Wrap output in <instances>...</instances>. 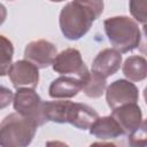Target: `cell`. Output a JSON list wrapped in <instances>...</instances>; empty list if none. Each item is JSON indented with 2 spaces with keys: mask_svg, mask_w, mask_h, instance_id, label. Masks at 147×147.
<instances>
[{
  "mask_svg": "<svg viewBox=\"0 0 147 147\" xmlns=\"http://www.w3.org/2000/svg\"><path fill=\"white\" fill-rule=\"evenodd\" d=\"M99 17L91 7L72 0L61 9L59 24L64 38L68 40H78L88 32L93 22Z\"/></svg>",
  "mask_w": 147,
  "mask_h": 147,
  "instance_id": "1",
  "label": "cell"
},
{
  "mask_svg": "<svg viewBox=\"0 0 147 147\" xmlns=\"http://www.w3.org/2000/svg\"><path fill=\"white\" fill-rule=\"evenodd\" d=\"M105 32L111 46L119 53H129L140 46L141 32L138 23L129 16H114L103 21Z\"/></svg>",
  "mask_w": 147,
  "mask_h": 147,
  "instance_id": "2",
  "label": "cell"
},
{
  "mask_svg": "<svg viewBox=\"0 0 147 147\" xmlns=\"http://www.w3.org/2000/svg\"><path fill=\"white\" fill-rule=\"evenodd\" d=\"M38 125L18 113L7 115L0 123V146L25 147L36 136Z\"/></svg>",
  "mask_w": 147,
  "mask_h": 147,
  "instance_id": "3",
  "label": "cell"
},
{
  "mask_svg": "<svg viewBox=\"0 0 147 147\" xmlns=\"http://www.w3.org/2000/svg\"><path fill=\"white\" fill-rule=\"evenodd\" d=\"M13 107L16 113L30 118L38 126L48 122L44 115V101L33 88H18L13 98Z\"/></svg>",
  "mask_w": 147,
  "mask_h": 147,
  "instance_id": "4",
  "label": "cell"
},
{
  "mask_svg": "<svg viewBox=\"0 0 147 147\" xmlns=\"http://www.w3.org/2000/svg\"><path fill=\"white\" fill-rule=\"evenodd\" d=\"M52 67L55 72L79 78L84 83L90 75V71L82 59L80 52L76 48H67L60 52L55 56Z\"/></svg>",
  "mask_w": 147,
  "mask_h": 147,
  "instance_id": "5",
  "label": "cell"
},
{
  "mask_svg": "<svg viewBox=\"0 0 147 147\" xmlns=\"http://www.w3.org/2000/svg\"><path fill=\"white\" fill-rule=\"evenodd\" d=\"M13 86L18 88H36L39 83V69L28 60L11 63L8 74Z\"/></svg>",
  "mask_w": 147,
  "mask_h": 147,
  "instance_id": "6",
  "label": "cell"
},
{
  "mask_svg": "<svg viewBox=\"0 0 147 147\" xmlns=\"http://www.w3.org/2000/svg\"><path fill=\"white\" fill-rule=\"evenodd\" d=\"M138 99L139 90L129 79H117L106 87V101L111 109L125 103L137 102Z\"/></svg>",
  "mask_w": 147,
  "mask_h": 147,
  "instance_id": "7",
  "label": "cell"
},
{
  "mask_svg": "<svg viewBox=\"0 0 147 147\" xmlns=\"http://www.w3.org/2000/svg\"><path fill=\"white\" fill-rule=\"evenodd\" d=\"M56 55V46L45 39L30 41L24 49V59L33 63L38 69H45L52 65Z\"/></svg>",
  "mask_w": 147,
  "mask_h": 147,
  "instance_id": "8",
  "label": "cell"
},
{
  "mask_svg": "<svg viewBox=\"0 0 147 147\" xmlns=\"http://www.w3.org/2000/svg\"><path fill=\"white\" fill-rule=\"evenodd\" d=\"M111 116L116 119L124 134H130L144 121L141 108L137 102L125 103L113 109Z\"/></svg>",
  "mask_w": 147,
  "mask_h": 147,
  "instance_id": "9",
  "label": "cell"
},
{
  "mask_svg": "<svg viewBox=\"0 0 147 147\" xmlns=\"http://www.w3.org/2000/svg\"><path fill=\"white\" fill-rule=\"evenodd\" d=\"M122 64V53L115 48H105L98 53L92 62V71L103 78L116 74Z\"/></svg>",
  "mask_w": 147,
  "mask_h": 147,
  "instance_id": "10",
  "label": "cell"
},
{
  "mask_svg": "<svg viewBox=\"0 0 147 147\" xmlns=\"http://www.w3.org/2000/svg\"><path fill=\"white\" fill-rule=\"evenodd\" d=\"M84 86L79 78L62 75L54 79L48 87V95L53 99H70L76 96Z\"/></svg>",
  "mask_w": 147,
  "mask_h": 147,
  "instance_id": "11",
  "label": "cell"
},
{
  "mask_svg": "<svg viewBox=\"0 0 147 147\" xmlns=\"http://www.w3.org/2000/svg\"><path fill=\"white\" fill-rule=\"evenodd\" d=\"M98 117L99 114L88 105L71 101L67 114V123L84 131L87 130Z\"/></svg>",
  "mask_w": 147,
  "mask_h": 147,
  "instance_id": "12",
  "label": "cell"
},
{
  "mask_svg": "<svg viewBox=\"0 0 147 147\" xmlns=\"http://www.w3.org/2000/svg\"><path fill=\"white\" fill-rule=\"evenodd\" d=\"M90 133L98 139L101 140H109L115 139L121 136H123V130L116 122V119L110 116H103L98 117L88 127Z\"/></svg>",
  "mask_w": 147,
  "mask_h": 147,
  "instance_id": "13",
  "label": "cell"
},
{
  "mask_svg": "<svg viewBox=\"0 0 147 147\" xmlns=\"http://www.w3.org/2000/svg\"><path fill=\"white\" fill-rule=\"evenodd\" d=\"M124 76L131 82H141L147 77V61L144 56L131 55L122 67Z\"/></svg>",
  "mask_w": 147,
  "mask_h": 147,
  "instance_id": "14",
  "label": "cell"
},
{
  "mask_svg": "<svg viewBox=\"0 0 147 147\" xmlns=\"http://www.w3.org/2000/svg\"><path fill=\"white\" fill-rule=\"evenodd\" d=\"M71 105L69 100H54V101H44V115L49 122L64 124L67 123L68 109Z\"/></svg>",
  "mask_w": 147,
  "mask_h": 147,
  "instance_id": "15",
  "label": "cell"
},
{
  "mask_svg": "<svg viewBox=\"0 0 147 147\" xmlns=\"http://www.w3.org/2000/svg\"><path fill=\"white\" fill-rule=\"evenodd\" d=\"M107 87V82H106V78L99 76L98 74L91 71L86 82L84 83V86H83V92L85 93L86 96L91 98V99H96V98H100L105 90Z\"/></svg>",
  "mask_w": 147,
  "mask_h": 147,
  "instance_id": "16",
  "label": "cell"
},
{
  "mask_svg": "<svg viewBox=\"0 0 147 147\" xmlns=\"http://www.w3.org/2000/svg\"><path fill=\"white\" fill-rule=\"evenodd\" d=\"M13 42L7 37L0 34V77H3L8 74V70L13 63Z\"/></svg>",
  "mask_w": 147,
  "mask_h": 147,
  "instance_id": "17",
  "label": "cell"
},
{
  "mask_svg": "<svg viewBox=\"0 0 147 147\" xmlns=\"http://www.w3.org/2000/svg\"><path fill=\"white\" fill-rule=\"evenodd\" d=\"M147 0H130L129 1V8L132 17L137 23H141L142 25L146 24L147 20V14H146V8H147Z\"/></svg>",
  "mask_w": 147,
  "mask_h": 147,
  "instance_id": "18",
  "label": "cell"
},
{
  "mask_svg": "<svg viewBox=\"0 0 147 147\" xmlns=\"http://www.w3.org/2000/svg\"><path fill=\"white\" fill-rule=\"evenodd\" d=\"M127 136H129V144L131 146H145L146 145V122L142 121L141 124Z\"/></svg>",
  "mask_w": 147,
  "mask_h": 147,
  "instance_id": "19",
  "label": "cell"
},
{
  "mask_svg": "<svg viewBox=\"0 0 147 147\" xmlns=\"http://www.w3.org/2000/svg\"><path fill=\"white\" fill-rule=\"evenodd\" d=\"M13 98L14 94L11 90L3 85H0V109L8 107L13 102Z\"/></svg>",
  "mask_w": 147,
  "mask_h": 147,
  "instance_id": "20",
  "label": "cell"
},
{
  "mask_svg": "<svg viewBox=\"0 0 147 147\" xmlns=\"http://www.w3.org/2000/svg\"><path fill=\"white\" fill-rule=\"evenodd\" d=\"M7 18V9L6 7L0 2V25L3 24V22L6 21Z\"/></svg>",
  "mask_w": 147,
  "mask_h": 147,
  "instance_id": "21",
  "label": "cell"
},
{
  "mask_svg": "<svg viewBox=\"0 0 147 147\" xmlns=\"http://www.w3.org/2000/svg\"><path fill=\"white\" fill-rule=\"evenodd\" d=\"M49 1H52V2H62L64 0H49Z\"/></svg>",
  "mask_w": 147,
  "mask_h": 147,
  "instance_id": "22",
  "label": "cell"
}]
</instances>
